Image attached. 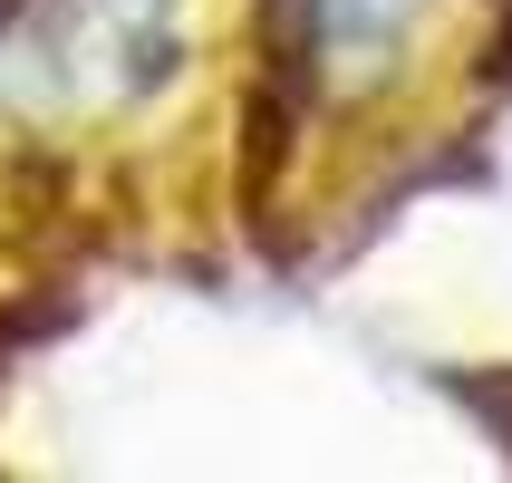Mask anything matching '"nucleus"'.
Here are the masks:
<instances>
[{
	"label": "nucleus",
	"instance_id": "f257e3e1",
	"mask_svg": "<svg viewBox=\"0 0 512 483\" xmlns=\"http://www.w3.org/2000/svg\"><path fill=\"white\" fill-rule=\"evenodd\" d=\"M310 10H319V49H329V58L377 68V58L416 29V10H426V0H310Z\"/></svg>",
	"mask_w": 512,
	"mask_h": 483
}]
</instances>
